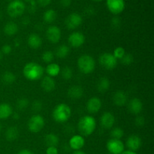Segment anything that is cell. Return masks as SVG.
Here are the masks:
<instances>
[{
  "label": "cell",
  "instance_id": "f546056e",
  "mask_svg": "<svg viewBox=\"0 0 154 154\" xmlns=\"http://www.w3.org/2000/svg\"><path fill=\"white\" fill-rule=\"evenodd\" d=\"M17 79V77L13 72H9V71H7V72H5L2 75V80L3 83L5 84H12Z\"/></svg>",
  "mask_w": 154,
  "mask_h": 154
},
{
  "label": "cell",
  "instance_id": "ac0fdd59",
  "mask_svg": "<svg viewBox=\"0 0 154 154\" xmlns=\"http://www.w3.org/2000/svg\"><path fill=\"white\" fill-rule=\"evenodd\" d=\"M113 102L118 107L124 106L128 102V96L126 92L123 90H117L115 92L113 96Z\"/></svg>",
  "mask_w": 154,
  "mask_h": 154
},
{
  "label": "cell",
  "instance_id": "d590c367",
  "mask_svg": "<svg viewBox=\"0 0 154 154\" xmlns=\"http://www.w3.org/2000/svg\"><path fill=\"white\" fill-rule=\"evenodd\" d=\"M121 61V63L123 65H125V66H129V65L132 64L134 61V57L131 54H125L123 57V58L120 60Z\"/></svg>",
  "mask_w": 154,
  "mask_h": 154
},
{
  "label": "cell",
  "instance_id": "e575fe53",
  "mask_svg": "<svg viewBox=\"0 0 154 154\" xmlns=\"http://www.w3.org/2000/svg\"><path fill=\"white\" fill-rule=\"evenodd\" d=\"M112 54L117 60H120L123 58V56L126 54V51H125V49L123 47H117V48H116L114 50V52H113Z\"/></svg>",
  "mask_w": 154,
  "mask_h": 154
},
{
  "label": "cell",
  "instance_id": "ba28073f",
  "mask_svg": "<svg viewBox=\"0 0 154 154\" xmlns=\"http://www.w3.org/2000/svg\"><path fill=\"white\" fill-rule=\"evenodd\" d=\"M106 148L111 154H121L124 151V144L120 139L111 138L106 144Z\"/></svg>",
  "mask_w": 154,
  "mask_h": 154
},
{
  "label": "cell",
  "instance_id": "e0dca14e",
  "mask_svg": "<svg viewBox=\"0 0 154 154\" xmlns=\"http://www.w3.org/2000/svg\"><path fill=\"white\" fill-rule=\"evenodd\" d=\"M128 109L132 114H139L143 110V103L141 99L138 98H133L131 99L128 104Z\"/></svg>",
  "mask_w": 154,
  "mask_h": 154
},
{
  "label": "cell",
  "instance_id": "1f68e13d",
  "mask_svg": "<svg viewBox=\"0 0 154 154\" xmlns=\"http://www.w3.org/2000/svg\"><path fill=\"white\" fill-rule=\"evenodd\" d=\"M111 138H116V139H121L124 136V131L123 129L120 127H115L111 130Z\"/></svg>",
  "mask_w": 154,
  "mask_h": 154
},
{
  "label": "cell",
  "instance_id": "d6a6232c",
  "mask_svg": "<svg viewBox=\"0 0 154 154\" xmlns=\"http://www.w3.org/2000/svg\"><path fill=\"white\" fill-rule=\"evenodd\" d=\"M42 60H43L44 63H52L54 60V54L51 51H45L42 54Z\"/></svg>",
  "mask_w": 154,
  "mask_h": 154
},
{
  "label": "cell",
  "instance_id": "f6af8a7d",
  "mask_svg": "<svg viewBox=\"0 0 154 154\" xmlns=\"http://www.w3.org/2000/svg\"><path fill=\"white\" fill-rule=\"evenodd\" d=\"M121 154H138V153H137L136 152H134V151H132V150H124V151H123Z\"/></svg>",
  "mask_w": 154,
  "mask_h": 154
},
{
  "label": "cell",
  "instance_id": "681fc988",
  "mask_svg": "<svg viewBox=\"0 0 154 154\" xmlns=\"http://www.w3.org/2000/svg\"><path fill=\"white\" fill-rule=\"evenodd\" d=\"M93 1H94V2H100V1H102V0H93Z\"/></svg>",
  "mask_w": 154,
  "mask_h": 154
},
{
  "label": "cell",
  "instance_id": "5b68a950",
  "mask_svg": "<svg viewBox=\"0 0 154 154\" xmlns=\"http://www.w3.org/2000/svg\"><path fill=\"white\" fill-rule=\"evenodd\" d=\"M26 9V5L22 0H12L7 7L8 14L11 17H17L23 14Z\"/></svg>",
  "mask_w": 154,
  "mask_h": 154
},
{
  "label": "cell",
  "instance_id": "f907efd6",
  "mask_svg": "<svg viewBox=\"0 0 154 154\" xmlns=\"http://www.w3.org/2000/svg\"><path fill=\"white\" fill-rule=\"evenodd\" d=\"M24 1H26V2H31L32 0H24Z\"/></svg>",
  "mask_w": 154,
  "mask_h": 154
},
{
  "label": "cell",
  "instance_id": "f1b7e54d",
  "mask_svg": "<svg viewBox=\"0 0 154 154\" xmlns=\"http://www.w3.org/2000/svg\"><path fill=\"white\" fill-rule=\"evenodd\" d=\"M69 52H70V48H69V47L66 45H62L60 46H59L57 51H56V55L59 58L63 59L68 57V55L69 54Z\"/></svg>",
  "mask_w": 154,
  "mask_h": 154
},
{
  "label": "cell",
  "instance_id": "60d3db41",
  "mask_svg": "<svg viewBox=\"0 0 154 154\" xmlns=\"http://www.w3.org/2000/svg\"><path fill=\"white\" fill-rule=\"evenodd\" d=\"M58 153L57 147H48L46 150V154H58Z\"/></svg>",
  "mask_w": 154,
  "mask_h": 154
},
{
  "label": "cell",
  "instance_id": "83f0119b",
  "mask_svg": "<svg viewBox=\"0 0 154 154\" xmlns=\"http://www.w3.org/2000/svg\"><path fill=\"white\" fill-rule=\"evenodd\" d=\"M57 12L53 9H48L44 13L43 20L47 23H52L57 19Z\"/></svg>",
  "mask_w": 154,
  "mask_h": 154
},
{
  "label": "cell",
  "instance_id": "d6986e66",
  "mask_svg": "<svg viewBox=\"0 0 154 154\" xmlns=\"http://www.w3.org/2000/svg\"><path fill=\"white\" fill-rule=\"evenodd\" d=\"M41 87L43 89L44 91L47 93H50L55 90L56 82L53 78L50 76H45L42 80L41 82Z\"/></svg>",
  "mask_w": 154,
  "mask_h": 154
},
{
  "label": "cell",
  "instance_id": "4dcf8cb0",
  "mask_svg": "<svg viewBox=\"0 0 154 154\" xmlns=\"http://www.w3.org/2000/svg\"><path fill=\"white\" fill-rule=\"evenodd\" d=\"M60 73H61L62 78L64 80H66V81L70 80L72 78V76H73L72 69L70 67H69V66H66L63 69H62L61 71H60Z\"/></svg>",
  "mask_w": 154,
  "mask_h": 154
},
{
  "label": "cell",
  "instance_id": "8992f818",
  "mask_svg": "<svg viewBox=\"0 0 154 154\" xmlns=\"http://www.w3.org/2000/svg\"><path fill=\"white\" fill-rule=\"evenodd\" d=\"M45 124L44 117L40 114H34L29 120L27 126L32 133H38L42 130Z\"/></svg>",
  "mask_w": 154,
  "mask_h": 154
},
{
  "label": "cell",
  "instance_id": "484cf974",
  "mask_svg": "<svg viewBox=\"0 0 154 154\" xmlns=\"http://www.w3.org/2000/svg\"><path fill=\"white\" fill-rule=\"evenodd\" d=\"M61 68L58 64L54 63H51L48 64L46 67V72L48 76L54 78V77L57 76L60 73Z\"/></svg>",
  "mask_w": 154,
  "mask_h": 154
},
{
  "label": "cell",
  "instance_id": "9c48e42d",
  "mask_svg": "<svg viewBox=\"0 0 154 154\" xmlns=\"http://www.w3.org/2000/svg\"><path fill=\"white\" fill-rule=\"evenodd\" d=\"M106 5L111 13L119 14L124 11L126 4L124 0H107Z\"/></svg>",
  "mask_w": 154,
  "mask_h": 154
},
{
  "label": "cell",
  "instance_id": "7bdbcfd3",
  "mask_svg": "<svg viewBox=\"0 0 154 154\" xmlns=\"http://www.w3.org/2000/svg\"><path fill=\"white\" fill-rule=\"evenodd\" d=\"M38 3L42 7H46L51 3V0H37Z\"/></svg>",
  "mask_w": 154,
  "mask_h": 154
},
{
  "label": "cell",
  "instance_id": "277c9868",
  "mask_svg": "<svg viewBox=\"0 0 154 154\" xmlns=\"http://www.w3.org/2000/svg\"><path fill=\"white\" fill-rule=\"evenodd\" d=\"M78 66L79 70L85 75H89L94 72L96 61L93 57L88 54H84L78 59Z\"/></svg>",
  "mask_w": 154,
  "mask_h": 154
},
{
  "label": "cell",
  "instance_id": "cb8c5ba5",
  "mask_svg": "<svg viewBox=\"0 0 154 154\" xmlns=\"http://www.w3.org/2000/svg\"><path fill=\"white\" fill-rule=\"evenodd\" d=\"M19 136V129L17 126H10L5 131V138L8 141H14Z\"/></svg>",
  "mask_w": 154,
  "mask_h": 154
},
{
  "label": "cell",
  "instance_id": "836d02e7",
  "mask_svg": "<svg viewBox=\"0 0 154 154\" xmlns=\"http://www.w3.org/2000/svg\"><path fill=\"white\" fill-rule=\"evenodd\" d=\"M29 105V101L26 98H20L17 102V107L20 111H23V110L26 109Z\"/></svg>",
  "mask_w": 154,
  "mask_h": 154
},
{
  "label": "cell",
  "instance_id": "f35d334b",
  "mask_svg": "<svg viewBox=\"0 0 154 154\" xmlns=\"http://www.w3.org/2000/svg\"><path fill=\"white\" fill-rule=\"evenodd\" d=\"M12 51V47L10 45H3L2 48V54H5V55H8L11 53Z\"/></svg>",
  "mask_w": 154,
  "mask_h": 154
},
{
  "label": "cell",
  "instance_id": "7402d4cb",
  "mask_svg": "<svg viewBox=\"0 0 154 154\" xmlns=\"http://www.w3.org/2000/svg\"><path fill=\"white\" fill-rule=\"evenodd\" d=\"M12 114H13V109L9 104H0V120H5L9 118Z\"/></svg>",
  "mask_w": 154,
  "mask_h": 154
},
{
  "label": "cell",
  "instance_id": "ee69618b",
  "mask_svg": "<svg viewBox=\"0 0 154 154\" xmlns=\"http://www.w3.org/2000/svg\"><path fill=\"white\" fill-rule=\"evenodd\" d=\"M17 154H34V153L29 150H27V149H23V150H20V151L17 153Z\"/></svg>",
  "mask_w": 154,
  "mask_h": 154
},
{
  "label": "cell",
  "instance_id": "603a6c76",
  "mask_svg": "<svg viewBox=\"0 0 154 154\" xmlns=\"http://www.w3.org/2000/svg\"><path fill=\"white\" fill-rule=\"evenodd\" d=\"M111 86V82H110L109 79L107 77H102V78H99V80L97 82V90L99 93H105L108 91Z\"/></svg>",
  "mask_w": 154,
  "mask_h": 154
},
{
  "label": "cell",
  "instance_id": "ffe728a7",
  "mask_svg": "<svg viewBox=\"0 0 154 154\" xmlns=\"http://www.w3.org/2000/svg\"><path fill=\"white\" fill-rule=\"evenodd\" d=\"M27 43L32 49H38L42 45V39L39 35L31 33L27 38Z\"/></svg>",
  "mask_w": 154,
  "mask_h": 154
},
{
  "label": "cell",
  "instance_id": "d4e9b609",
  "mask_svg": "<svg viewBox=\"0 0 154 154\" xmlns=\"http://www.w3.org/2000/svg\"><path fill=\"white\" fill-rule=\"evenodd\" d=\"M45 143L48 147H57L60 142L59 137L54 133H48L45 136Z\"/></svg>",
  "mask_w": 154,
  "mask_h": 154
},
{
  "label": "cell",
  "instance_id": "816d5d0a",
  "mask_svg": "<svg viewBox=\"0 0 154 154\" xmlns=\"http://www.w3.org/2000/svg\"><path fill=\"white\" fill-rule=\"evenodd\" d=\"M1 130H2V126H1V123H0V132H1Z\"/></svg>",
  "mask_w": 154,
  "mask_h": 154
},
{
  "label": "cell",
  "instance_id": "bcb514c9",
  "mask_svg": "<svg viewBox=\"0 0 154 154\" xmlns=\"http://www.w3.org/2000/svg\"><path fill=\"white\" fill-rule=\"evenodd\" d=\"M72 154H86V153H84L82 150H75Z\"/></svg>",
  "mask_w": 154,
  "mask_h": 154
},
{
  "label": "cell",
  "instance_id": "44dd1931",
  "mask_svg": "<svg viewBox=\"0 0 154 154\" xmlns=\"http://www.w3.org/2000/svg\"><path fill=\"white\" fill-rule=\"evenodd\" d=\"M67 95L69 98L72 99H81L84 95V89L78 85H74L69 87L68 90Z\"/></svg>",
  "mask_w": 154,
  "mask_h": 154
},
{
  "label": "cell",
  "instance_id": "2e32d148",
  "mask_svg": "<svg viewBox=\"0 0 154 154\" xmlns=\"http://www.w3.org/2000/svg\"><path fill=\"white\" fill-rule=\"evenodd\" d=\"M101 125L106 129H110L113 127L115 123V117L114 114L111 112H105L100 118Z\"/></svg>",
  "mask_w": 154,
  "mask_h": 154
},
{
  "label": "cell",
  "instance_id": "4fadbf2b",
  "mask_svg": "<svg viewBox=\"0 0 154 154\" xmlns=\"http://www.w3.org/2000/svg\"><path fill=\"white\" fill-rule=\"evenodd\" d=\"M126 144V147H128V150L136 152L142 146V140L138 135H132L127 138Z\"/></svg>",
  "mask_w": 154,
  "mask_h": 154
},
{
  "label": "cell",
  "instance_id": "4316f807",
  "mask_svg": "<svg viewBox=\"0 0 154 154\" xmlns=\"http://www.w3.org/2000/svg\"><path fill=\"white\" fill-rule=\"evenodd\" d=\"M18 32V26L14 22H8L4 26V32L8 36H13Z\"/></svg>",
  "mask_w": 154,
  "mask_h": 154
},
{
  "label": "cell",
  "instance_id": "8fae6325",
  "mask_svg": "<svg viewBox=\"0 0 154 154\" xmlns=\"http://www.w3.org/2000/svg\"><path fill=\"white\" fill-rule=\"evenodd\" d=\"M61 29L57 26H50L46 30V37L52 44H57L61 39Z\"/></svg>",
  "mask_w": 154,
  "mask_h": 154
},
{
  "label": "cell",
  "instance_id": "9a60e30c",
  "mask_svg": "<svg viewBox=\"0 0 154 154\" xmlns=\"http://www.w3.org/2000/svg\"><path fill=\"white\" fill-rule=\"evenodd\" d=\"M85 144V139L81 135H75L71 137L69 141V145L74 150H81Z\"/></svg>",
  "mask_w": 154,
  "mask_h": 154
},
{
  "label": "cell",
  "instance_id": "52a82bcc",
  "mask_svg": "<svg viewBox=\"0 0 154 154\" xmlns=\"http://www.w3.org/2000/svg\"><path fill=\"white\" fill-rule=\"evenodd\" d=\"M99 63L105 69L112 70L117 66V60L111 53H103L99 58Z\"/></svg>",
  "mask_w": 154,
  "mask_h": 154
},
{
  "label": "cell",
  "instance_id": "7c38bea8",
  "mask_svg": "<svg viewBox=\"0 0 154 154\" xmlns=\"http://www.w3.org/2000/svg\"><path fill=\"white\" fill-rule=\"evenodd\" d=\"M68 42L71 47L78 48L82 46L85 42V36L81 32H73L69 35Z\"/></svg>",
  "mask_w": 154,
  "mask_h": 154
},
{
  "label": "cell",
  "instance_id": "74e56055",
  "mask_svg": "<svg viewBox=\"0 0 154 154\" xmlns=\"http://www.w3.org/2000/svg\"><path fill=\"white\" fill-rule=\"evenodd\" d=\"M135 124L138 127H143L145 124V119L142 116H138L135 119Z\"/></svg>",
  "mask_w": 154,
  "mask_h": 154
},
{
  "label": "cell",
  "instance_id": "8d00e7d4",
  "mask_svg": "<svg viewBox=\"0 0 154 154\" xmlns=\"http://www.w3.org/2000/svg\"><path fill=\"white\" fill-rule=\"evenodd\" d=\"M43 108V104L42 101L40 100H35L32 103V110L34 111L35 112H39L42 110Z\"/></svg>",
  "mask_w": 154,
  "mask_h": 154
},
{
  "label": "cell",
  "instance_id": "30bf717a",
  "mask_svg": "<svg viewBox=\"0 0 154 154\" xmlns=\"http://www.w3.org/2000/svg\"><path fill=\"white\" fill-rule=\"evenodd\" d=\"M83 22V18L78 13H72L66 17L65 20L66 27L69 29H75L79 27Z\"/></svg>",
  "mask_w": 154,
  "mask_h": 154
},
{
  "label": "cell",
  "instance_id": "c3c4849f",
  "mask_svg": "<svg viewBox=\"0 0 154 154\" xmlns=\"http://www.w3.org/2000/svg\"><path fill=\"white\" fill-rule=\"evenodd\" d=\"M2 58V52L0 51V61H1Z\"/></svg>",
  "mask_w": 154,
  "mask_h": 154
},
{
  "label": "cell",
  "instance_id": "ab89813d",
  "mask_svg": "<svg viewBox=\"0 0 154 154\" xmlns=\"http://www.w3.org/2000/svg\"><path fill=\"white\" fill-rule=\"evenodd\" d=\"M120 20L117 17H114L111 20V26L114 29H119L120 26Z\"/></svg>",
  "mask_w": 154,
  "mask_h": 154
},
{
  "label": "cell",
  "instance_id": "b9f144b4",
  "mask_svg": "<svg viewBox=\"0 0 154 154\" xmlns=\"http://www.w3.org/2000/svg\"><path fill=\"white\" fill-rule=\"evenodd\" d=\"M71 4H72V0H60V5L64 8L69 7Z\"/></svg>",
  "mask_w": 154,
  "mask_h": 154
},
{
  "label": "cell",
  "instance_id": "5bb4252c",
  "mask_svg": "<svg viewBox=\"0 0 154 154\" xmlns=\"http://www.w3.org/2000/svg\"><path fill=\"white\" fill-rule=\"evenodd\" d=\"M102 101L99 98L92 97L87 101V104H86V108H87V111L90 114H96L100 111L101 108H102Z\"/></svg>",
  "mask_w": 154,
  "mask_h": 154
},
{
  "label": "cell",
  "instance_id": "6da1fadb",
  "mask_svg": "<svg viewBox=\"0 0 154 154\" xmlns=\"http://www.w3.org/2000/svg\"><path fill=\"white\" fill-rule=\"evenodd\" d=\"M44 68L40 64L34 62L26 63L23 69V74L27 80L35 81L40 80L43 77Z\"/></svg>",
  "mask_w": 154,
  "mask_h": 154
},
{
  "label": "cell",
  "instance_id": "f5cc1de1",
  "mask_svg": "<svg viewBox=\"0 0 154 154\" xmlns=\"http://www.w3.org/2000/svg\"><path fill=\"white\" fill-rule=\"evenodd\" d=\"M8 1H12V0H8Z\"/></svg>",
  "mask_w": 154,
  "mask_h": 154
},
{
  "label": "cell",
  "instance_id": "3957f363",
  "mask_svg": "<svg viewBox=\"0 0 154 154\" xmlns=\"http://www.w3.org/2000/svg\"><path fill=\"white\" fill-rule=\"evenodd\" d=\"M52 116L54 120L57 123H66L72 116V109L66 104L60 103L54 108Z\"/></svg>",
  "mask_w": 154,
  "mask_h": 154
},
{
  "label": "cell",
  "instance_id": "7a4b0ae2",
  "mask_svg": "<svg viewBox=\"0 0 154 154\" xmlns=\"http://www.w3.org/2000/svg\"><path fill=\"white\" fill-rule=\"evenodd\" d=\"M96 128V121L93 117L85 115L81 117L78 123V129L82 136H90Z\"/></svg>",
  "mask_w": 154,
  "mask_h": 154
},
{
  "label": "cell",
  "instance_id": "7dc6e473",
  "mask_svg": "<svg viewBox=\"0 0 154 154\" xmlns=\"http://www.w3.org/2000/svg\"><path fill=\"white\" fill-rule=\"evenodd\" d=\"M12 115H13L14 118L16 119V120H18V119L20 118V115L17 114V113H14V114H12Z\"/></svg>",
  "mask_w": 154,
  "mask_h": 154
}]
</instances>
